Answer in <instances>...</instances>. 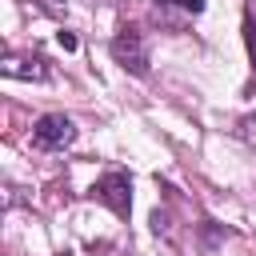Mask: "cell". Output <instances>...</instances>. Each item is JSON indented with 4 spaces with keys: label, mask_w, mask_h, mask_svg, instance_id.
<instances>
[{
    "label": "cell",
    "mask_w": 256,
    "mask_h": 256,
    "mask_svg": "<svg viewBox=\"0 0 256 256\" xmlns=\"http://www.w3.org/2000/svg\"><path fill=\"white\" fill-rule=\"evenodd\" d=\"M112 56L120 68H128L132 76H148V40L136 24H124L116 36H112Z\"/></svg>",
    "instance_id": "obj_1"
},
{
    "label": "cell",
    "mask_w": 256,
    "mask_h": 256,
    "mask_svg": "<svg viewBox=\"0 0 256 256\" xmlns=\"http://www.w3.org/2000/svg\"><path fill=\"white\" fill-rule=\"evenodd\" d=\"M72 140H76V124L64 112H48L32 124V144L44 148V152H64Z\"/></svg>",
    "instance_id": "obj_2"
},
{
    "label": "cell",
    "mask_w": 256,
    "mask_h": 256,
    "mask_svg": "<svg viewBox=\"0 0 256 256\" xmlns=\"http://www.w3.org/2000/svg\"><path fill=\"white\" fill-rule=\"evenodd\" d=\"M92 192H96V200H100V204H108L116 216H128V208H132V196H128V192H132V184H128V176H124V172H104V176L96 180V188H92Z\"/></svg>",
    "instance_id": "obj_3"
},
{
    "label": "cell",
    "mask_w": 256,
    "mask_h": 256,
    "mask_svg": "<svg viewBox=\"0 0 256 256\" xmlns=\"http://www.w3.org/2000/svg\"><path fill=\"white\" fill-rule=\"evenodd\" d=\"M0 72H4L8 80H36V84L52 76V68H48L44 56H16V52H8V56L0 60Z\"/></svg>",
    "instance_id": "obj_4"
},
{
    "label": "cell",
    "mask_w": 256,
    "mask_h": 256,
    "mask_svg": "<svg viewBox=\"0 0 256 256\" xmlns=\"http://www.w3.org/2000/svg\"><path fill=\"white\" fill-rule=\"evenodd\" d=\"M184 12V16H200L204 12V0H156V16H164V12Z\"/></svg>",
    "instance_id": "obj_5"
},
{
    "label": "cell",
    "mask_w": 256,
    "mask_h": 256,
    "mask_svg": "<svg viewBox=\"0 0 256 256\" xmlns=\"http://www.w3.org/2000/svg\"><path fill=\"white\" fill-rule=\"evenodd\" d=\"M240 136H244V144H248V148H252V152H256V112H252V116H244V120H240Z\"/></svg>",
    "instance_id": "obj_6"
},
{
    "label": "cell",
    "mask_w": 256,
    "mask_h": 256,
    "mask_svg": "<svg viewBox=\"0 0 256 256\" xmlns=\"http://www.w3.org/2000/svg\"><path fill=\"white\" fill-rule=\"evenodd\" d=\"M56 40H60V48H64V52H76V36H72L68 28H64V32H56Z\"/></svg>",
    "instance_id": "obj_7"
}]
</instances>
